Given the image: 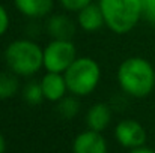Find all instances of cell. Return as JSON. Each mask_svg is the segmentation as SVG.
Masks as SVG:
<instances>
[{
  "label": "cell",
  "instance_id": "2",
  "mask_svg": "<svg viewBox=\"0 0 155 153\" xmlns=\"http://www.w3.org/2000/svg\"><path fill=\"white\" fill-rule=\"evenodd\" d=\"M5 62L18 77H30L44 66V50L30 39H17L6 47Z\"/></svg>",
  "mask_w": 155,
  "mask_h": 153
},
{
  "label": "cell",
  "instance_id": "7",
  "mask_svg": "<svg viewBox=\"0 0 155 153\" xmlns=\"http://www.w3.org/2000/svg\"><path fill=\"white\" fill-rule=\"evenodd\" d=\"M74 153H107V143L101 135V132L97 131H84L78 134L72 144Z\"/></svg>",
  "mask_w": 155,
  "mask_h": 153
},
{
  "label": "cell",
  "instance_id": "18",
  "mask_svg": "<svg viewBox=\"0 0 155 153\" xmlns=\"http://www.w3.org/2000/svg\"><path fill=\"white\" fill-rule=\"evenodd\" d=\"M9 27V15L6 12V9L0 5V36H3L6 33Z\"/></svg>",
  "mask_w": 155,
  "mask_h": 153
},
{
  "label": "cell",
  "instance_id": "9",
  "mask_svg": "<svg viewBox=\"0 0 155 153\" xmlns=\"http://www.w3.org/2000/svg\"><path fill=\"white\" fill-rule=\"evenodd\" d=\"M39 83H41V87H42L44 98L47 101L59 102L65 96V93L68 92L65 75L59 74V72H47Z\"/></svg>",
  "mask_w": 155,
  "mask_h": 153
},
{
  "label": "cell",
  "instance_id": "11",
  "mask_svg": "<svg viewBox=\"0 0 155 153\" xmlns=\"http://www.w3.org/2000/svg\"><path fill=\"white\" fill-rule=\"evenodd\" d=\"M111 122V108L110 105L100 102L95 104L89 108L87 116H86V123L89 126V129L97 131V132H103L104 129L110 125Z\"/></svg>",
  "mask_w": 155,
  "mask_h": 153
},
{
  "label": "cell",
  "instance_id": "16",
  "mask_svg": "<svg viewBox=\"0 0 155 153\" xmlns=\"http://www.w3.org/2000/svg\"><path fill=\"white\" fill-rule=\"evenodd\" d=\"M142 2V18L155 26V0H140Z\"/></svg>",
  "mask_w": 155,
  "mask_h": 153
},
{
  "label": "cell",
  "instance_id": "1",
  "mask_svg": "<svg viewBox=\"0 0 155 153\" xmlns=\"http://www.w3.org/2000/svg\"><path fill=\"white\" fill-rule=\"evenodd\" d=\"M117 83L125 95L146 98L155 87V69L143 57H128L117 68Z\"/></svg>",
  "mask_w": 155,
  "mask_h": 153
},
{
  "label": "cell",
  "instance_id": "14",
  "mask_svg": "<svg viewBox=\"0 0 155 153\" xmlns=\"http://www.w3.org/2000/svg\"><path fill=\"white\" fill-rule=\"evenodd\" d=\"M80 111V102L77 101L74 96H63L60 101L57 102V113L63 119H72L78 114Z\"/></svg>",
  "mask_w": 155,
  "mask_h": 153
},
{
  "label": "cell",
  "instance_id": "5",
  "mask_svg": "<svg viewBox=\"0 0 155 153\" xmlns=\"http://www.w3.org/2000/svg\"><path fill=\"white\" fill-rule=\"evenodd\" d=\"M77 59V50L72 41L53 39L44 48V68L47 72L65 74Z\"/></svg>",
  "mask_w": 155,
  "mask_h": 153
},
{
  "label": "cell",
  "instance_id": "8",
  "mask_svg": "<svg viewBox=\"0 0 155 153\" xmlns=\"http://www.w3.org/2000/svg\"><path fill=\"white\" fill-rule=\"evenodd\" d=\"M45 30L53 39H62V41H72L75 35V23L62 14H54L48 17L45 23Z\"/></svg>",
  "mask_w": 155,
  "mask_h": 153
},
{
  "label": "cell",
  "instance_id": "13",
  "mask_svg": "<svg viewBox=\"0 0 155 153\" xmlns=\"http://www.w3.org/2000/svg\"><path fill=\"white\" fill-rule=\"evenodd\" d=\"M18 78L17 74L12 71H2L0 72V99H9L18 92Z\"/></svg>",
  "mask_w": 155,
  "mask_h": 153
},
{
  "label": "cell",
  "instance_id": "15",
  "mask_svg": "<svg viewBox=\"0 0 155 153\" xmlns=\"http://www.w3.org/2000/svg\"><path fill=\"white\" fill-rule=\"evenodd\" d=\"M23 99L30 105H38L44 101L45 98H44V93H42L41 83H38V81L27 83L23 89Z\"/></svg>",
  "mask_w": 155,
  "mask_h": 153
},
{
  "label": "cell",
  "instance_id": "20",
  "mask_svg": "<svg viewBox=\"0 0 155 153\" xmlns=\"http://www.w3.org/2000/svg\"><path fill=\"white\" fill-rule=\"evenodd\" d=\"M6 150V141H5V137L0 134V153H5Z\"/></svg>",
  "mask_w": 155,
  "mask_h": 153
},
{
  "label": "cell",
  "instance_id": "10",
  "mask_svg": "<svg viewBox=\"0 0 155 153\" xmlns=\"http://www.w3.org/2000/svg\"><path fill=\"white\" fill-rule=\"evenodd\" d=\"M77 23L84 32H97L98 29L105 26L103 11H101L100 5L91 3L86 8H83L81 11H78Z\"/></svg>",
  "mask_w": 155,
  "mask_h": 153
},
{
  "label": "cell",
  "instance_id": "19",
  "mask_svg": "<svg viewBox=\"0 0 155 153\" xmlns=\"http://www.w3.org/2000/svg\"><path fill=\"white\" fill-rule=\"evenodd\" d=\"M131 153H155V150H152V149H148V147H137V149H133L131 150Z\"/></svg>",
  "mask_w": 155,
  "mask_h": 153
},
{
  "label": "cell",
  "instance_id": "17",
  "mask_svg": "<svg viewBox=\"0 0 155 153\" xmlns=\"http://www.w3.org/2000/svg\"><path fill=\"white\" fill-rule=\"evenodd\" d=\"M59 2L66 11H71V12H78L92 3V0H59Z\"/></svg>",
  "mask_w": 155,
  "mask_h": 153
},
{
  "label": "cell",
  "instance_id": "6",
  "mask_svg": "<svg viewBox=\"0 0 155 153\" xmlns=\"http://www.w3.org/2000/svg\"><path fill=\"white\" fill-rule=\"evenodd\" d=\"M114 134H116V140L119 141V144L128 149H137L146 143L145 128L139 122L131 120V119L119 122L114 129Z\"/></svg>",
  "mask_w": 155,
  "mask_h": 153
},
{
  "label": "cell",
  "instance_id": "12",
  "mask_svg": "<svg viewBox=\"0 0 155 153\" xmlns=\"http://www.w3.org/2000/svg\"><path fill=\"white\" fill-rule=\"evenodd\" d=\"M17 9L29 18H42L53 9L54 0H14Z\"/></svg>",
  "mask_w": 155,
  "mask_h": 153
},
{
  "label": "cell",
  "instance_id": "4",
  "mask_svg": "<svg viewBox=\"0 0 155 153\" xmlns=\"http://www.w3.org/2000/svg\"><path fill=\"white\" fill-rule=\"evenodd\" d=\"M63 75L68 92L75 96H86L92 93L100 84L101 68L91 57H77Z\"/></svg>",
  "mask_w": 155,
  "mask_h": 153
},
{
  "label": "cell",
  "instance_id": "3",
  "mask_svg": "<svg viewBox=\"0 0 155 153\" xmlns=\"http://www.w3.org/2000/svg\"><path fill=\"white\" fill-rule=\"evenodd\" d=\"M100 8L105 26L117 35L131 32L142 18L140 0H100Z\"/></svg>",
  "mask_w": 155,
  "mask_h": 153
}]
</instances>
